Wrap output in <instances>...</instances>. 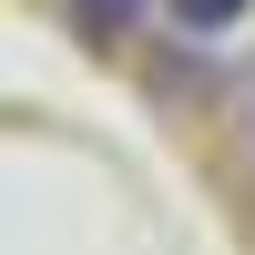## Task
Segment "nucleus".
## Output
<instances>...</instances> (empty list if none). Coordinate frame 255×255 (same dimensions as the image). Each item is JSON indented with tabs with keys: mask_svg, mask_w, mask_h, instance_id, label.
Instances as JSON below:
<instances>
[{
	"mask_svg": "<svg viewBox=\"0 0 255 255\" xmlns=\"http://www.w3.org/2000/svg\"><path fill=\"white\" fill-rule=\"evenodd\" d=\"M72 20H82L92 41H123V31L143 20V0H72Z\"/></svg>",
	"mask_w": 255,
	"mask_h": 255,
	"instance_id": "f03ea898",
	"label": "nucleus"
},
{
	"mask_svg": "<svg viewBox=\"0 0 255 255\" xmlns=\"http://www.w3.org/2000/svg\"><path fill=\"white\" fill-rule=\"evenodd\" d=\"M163 10H174V31H194V41H225V31H235V20L255 10V0H163Z\"/></svg>",
	"mask_w": 255,
	"mask_h": 255,
	"instance_id": "f257e3e1",
	"label": "nucleus"
}]
</instances>
